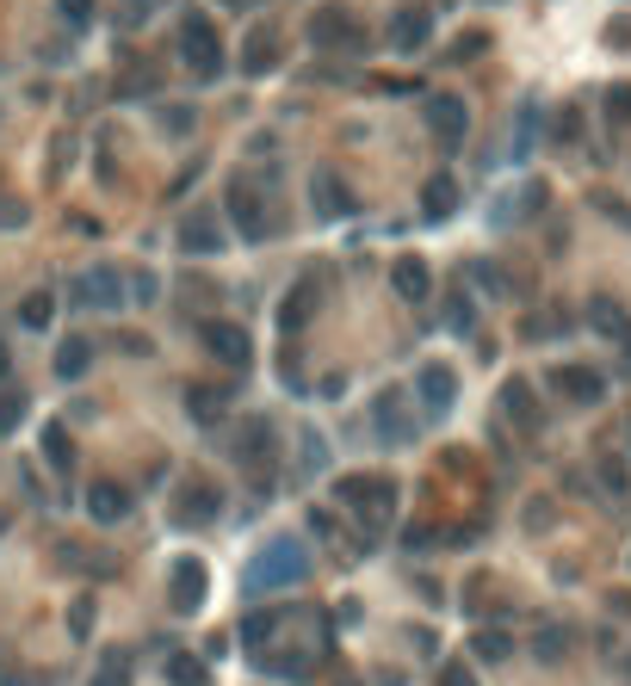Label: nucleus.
<instances>
[{"instance_id": "1", "label": "nucleus", "mask_w": 631, "mask_h": 686, "mask_svg": "<svg viewBox=\"0 0 631 686\" xmlns=\"http://www.w3.org/2000/svg\"><path fill=\"white\" fill-rule=\"evenodd\" d=\"M310 569V551L298 544V538H267L260 544V556L248 563V588L267 593V588H291V581H304Z\"/></svg>"}, {"instance_id": "2", "label": "nucleus", "mask_w": 631, "mask_h": 686, "mask_svg": "<svg viewBox=\"0 0 631 686\" xmlns=\"http://www.w3.org/2000/svg\"><path fill=\"white\" fill-rule=\"evenodd\" d=\"M180 62H186L192 81L223 75V38H217V25H210L205 13H186V20H180Z\"/></svg>"}, {"instance_id": "3", "label": "nucleus", "mask_w": 631, "mask_h": 686, "mask_svg": "<svg viewBox=\"0 0 631 686\" xmlns=\"http://www.w3.org/2000/svg\"><path fill=\"white\" fill-rule=\"evenodd\" d=\"M335 495H341V507H353L365 526H384L390 507H397V482L390 477H341L335 482Z\"/></svg>"}, {"instance_id": "4", "label": "nucleus", "mask_w": 631, "mask_h": 686, "mask_svg": "<svg viewBox=\"0 0 631 686\" xmlns=\"http://www.w3.org/2000/svg\"><path fill=\"white\" fill-rule=\"evenodd\" d=\"M230 217L242 223V235L248 242H260V235H272V210H267V192L254 186L248 173H235V186H230Z\"/></svg>"}, {"instance_id": "5", "label": "nucleus", "mask_w": 631, "mask_h": 686, "mask_svg": "<svg viewBox=\"0 0 631 686\" xmlns=\"http://www.w3.org/2000/svg\"><path fill=\"white\" fill-rule=\"evenodd\" d=\"M310 44L316 50H360V25L347 7H316L310 13Z\"/></svg>"}, {"instance_id": "6", "label": "nucleus", "mask_w": 631, "mask_h": 686, "mask_svg": "<svg viewBox=\"0 0 631 686\" xmlns=\"http://www.w3.org/2000/svg\"><path fill=\"white\" fill-rule=\"evenodd\" d=\"M427 124H434V136H440L446 149H459L464 131H471V112H464L459 94H434L427 99Z\"/></svg>"}, {"instance_id": "7", "label": "nucleus", "mask_w": 631, "mask_h": 686, "mask_svg": "<svg viewBox=\"0 0 631 686\" xmlns=\"http://www.w3.org/2000/svg\"><path fill=\"white\" fill-rule=\"evenodd\" d=\"M279 57H286V38L272 25H254L248 38H242V75H272Z\"/></svg>"}, {"instance_id": "8", "label": "nucleus", "mask_w": 631, "mask_h": 686, "mask_svg": "<svg viewBox=\"0 0 631 686\" xmlns=\"http://www.w3.org/2000/svg\"><path fill=\"white\" fill-rule=\"evenodd\" d=\"M551 390L563 402H582V408H588V402L607 396V378H600V371H588V365H557V371H551Z\"/></svg>"}, {"instance_id": "9", "label": "nucleus", "mask_w": 631, "mask_h": 686, "mask_svg": "<svg viewBox=\"0 0 631 686\" xmlns=\"http://www.w3.org/2000/svg\"><path fill=\"white\" fill-rule=\"evenodd\" d=\"M205 346H210V353H217L223 365H248V359H254L248 328H235V322H205Z\"/></svg>"}, {"instance_id": "10", "label": "nucleus", "mask_w": 631, "mask_h": 686, "mask_svg": "<svg viewBox=\"0 0 631 686\" xmlns=\"http://www.w3.org/2000/svg\"><path fill=\"white\" fill-rule=\"evenodd\" d=\"M427 32H434V13H427V7H402L397 20H390V50L415 57L421 44H427Z\"/></svg>"}, {"instance_id": "11", "label": "nucleus", "mask_w": 631, "mask_h": 686, "mask_svg": "<svg viewBox=\"0 0 631 686\" xmlns=\"http://www.w3.org/2000/svg\"><path fill=\"white\" fill-rule=\"evenodd\" d=\"M316 304H323V272H310V279H298V291H291L286 304H279V322H286V334H298V328L316 316Z\"/></svg>"}, {"instance_id": "12", "label": "nucleus", "mask_w": 631, "mask_h": 686, "mask_svg": "<svg viewBox=\"0 0 631 686\" xmlns=\"http://www.w3.org/2000/svg\"><path fill=\"white\" fill-rule=\"evenodd\" d=\"M415 390H421V402H427V415H446V408L459 402V378H452L446 365H421Z\"/></svg>"}, {"instance_id": "13", "label": "nucleus", "mask_w": 631, "mask_h": 686, "mask_svg": "<svg viewBox=\"0 0 631 686\" xmlns=\"http://www.w3.org/2000/svg\"><path fill=\"white\" fill-rule=\"evenodd\" d=\"M390 285H397L402 304H427V291H434V272H427V260L402 254L397 267H390Z\"/></svg>"}, {"instance_id": "14", "label": "nucleus", "mask_w": 631, "mask_h": 686, "mask_svg": "<svg viewBox=\"0 0 631 686\" xmlns=\"http://www.w3.org/2000/svg\"><path fill=\"white\" fill-rule=\"evenodd\" d=\"M87 514H94L99 526H118V519L131 514V489H124V482H94V489H87Z\"/></svg>"}, {"instance_id": "15", "label": "nucleus", "mask_w": 631, "mask_h": 686, "mask_svg": "<svg viewBox=\"0 0 631 686\" xmlns=\"http://www.w3.org/2000/svg\"><path fill=\"white\" fill-rule=\"evenodd\" d=\"M75 297H81L87 309H118V304H124V285H118V272H112V267H99V272H87V279L75 285Z\"/></svg>"}, {"instance_id": "16", "label": "nucleus", "mask_w": 631, "mask_h": 686, "mask_svg": "<svg viewBox=\"0 0 631 686\" xmlns=\"http://www.w3.org/2000/svg\"><path fill=\"white\" fill-rule=\"evenodd\" d=\"M180 248H186V254H217V248H223V229H217V217H210V210H192V217H186V229H180Z\"/></svg>"}, {"instance_id": "17", "label": "nucleus", "mask_w": 631, "mask_h": 686, "mask_svg": "<svg viewBox=\"0 0 631 686\" xmlns=\"http://www.w3.org/2000/svg\"><path fill=\"white\" fill-rule=\"evenodd\" d=\"M310 198H316V217H347V210H353V192H347L328 168L310 180Z\"/></svg>"}, {"instance_id": "18", "label": "nucleus", "mask_w": 631, "mask_h": 686, "mask_svg": "<svg viewBox=\"0 0 631 686\" xmlns=\"http://www.w3.org/2000/svg\"><path fill=\"white\" fill-rule=\"evenodd\" d=\"M217 507H223V489H217V482H186V489H180V519H210Z\"/></svg>"}, {"instance_id": "19", "label": "nucleus", "mask_w": 631, "mask_h": 686, "mask_svg": "<svg viewBox=\"0 0 631 686\" xmlns=\"http://www.w3.org/2000/svg\"><path fill=\"white\" fill-rule=\"evenodd\" d=\"M421 210H427V217H452V210H459V180H452V173H434V180L421 186Z\"/></svg>"}, {"instance_id": "20", "label": "nucleus", "mask_w": 631, "mask_h": 686, "mask_svg": "<svg viewBox=\"0 0 631 686\" xmlns=\"http://www.w3.org/2000/svg\"><path fill=\"white\" fill-rule=\"evenodd\" d=\"M168 593H173V612H192L198 600H205V569H198V563H180Z\"/></svg>"}, {"instance_id": "21", "label": "nucleus", "mask_w": 631, "mask_h": 686, "mask_svg": "<svg viewBox=\"0 0 631 686\" xmlns=\"http://www.w3.org/2000/svg\"><path fill=\"white\" fill-rule=\"evenodd\" d=\"M235 452L248 457L254 470H267V457H272V427H267V420H248V427H242V439H235Z\"/></svg>"}, {"instance_id": "22", "label": "nucleus", "mask_w": 631, "mask_h": 686, "mask_svg": "<svg viewBox=\"0 0 631 686\" xmlns=\"http://www.w3.org/2000/svg\"><path fill=\"white\" fill-rule=\"evenodd\" d=\"M223 402H230V396H223L217 383H192V390H186V408H192V420H205V427H210L217 415H223Z\"/></svg>"}, {"instance_id": "23", "label": "nucleus", "mask_w": 631, "mask_h": 686, "mask_svg": "<svg viewBox=\"0 0 631 686\" xmlns=\"http://www.w3.org/2000/svg\"><path fill=\"white\" fill-rule=\"evenodd\" d=\"M501 408H508V415L520 420V427H538V408H533V390H526V383H508V390H501Z\"/></svg>"}, {"instance_id": "24", "label": "nucleus", "mask_w": 631, "mask_h": 686, "mask_svg": "<svg viewBox=\"0 0 631 686\" xmlns=\"http://www.w3.org/2000/svg\"><path fill=\"white\" fill-rule=\"evenodd\" d=\"M87 365H94V346L87 341H62L57 346V378H81Z\"/></svg>"}, {"instance_id": "25", "label": "nucleus", "mask_w": 631, "mask_h": 686, "mask_svg": "<svg viewBox=\"0 0 631 686\" xmlns=\"http://www.w3.org/2000/svg\"><path fill=\"white\" fill-rule=\"evenodd\" d=\"M378 433H384V439H415V427L402 420V402H397V396H384V402H378Z\"/></svg>"}, {"instance_id": "26", "label": "nucleus", "mask_w": 631, "mask_h": 686, "mask_svg": "<svg viewBox=\"0 0 631 686\" xmlns=\"http://www.w3.org/2000/svg\"><path fill=\"white\" fill-rule=\"evenodd\" d=\"M50 316H57V297H50V291H32V297L20 304V322L25 328H50Z\"/></svg>"}, {"instance_id": "27", "label": "nucleus", "mask_w": 631, "mask_h": 686, "mask_svg": "<svg viewBox=\"0 0 631 686\" xmlns=\"http://www.w3.org/2000/svg\"><path fill=\"white\" fill-rule=\"evenodd\" d=\"M87 686H131V656H99V667H94Z\"/></svg>"}, {"instance_id": "28", "label": "nucleus", "mask_w": 631, "mask_h": 686, "mask_svg": "<svg viewBox=\"0 0 631 686\" xmlns=\"http://www.w3.org/2000/svg\"><path fill=\"white\" fill-rule=\"evenodd\" d=\"M272 630H279V618H272V612H248V618H242V649H260Z\"/></svg>"}, {"instance_id": "29", "label": "nucleus", "mask_w": 631, "mask_h": 686, "mask_svg": "<svg viewBox=\"0 0 631 686\" xmlns=\"http://www.w3.org/2000/svg\"><path fill=\"white\" fill-rule=\"evenodd\" d=\"M533 649H538V662H557V656L570 649V630H563V625H545V630L533 637Z\"/></svg>"}, {"instance_id": "30", "label": "nucleus", "mask_w": 631, "mask_h": 686, "mask_svg": "<svg viewBox=\"0 0 631 686\" xmlns=\"http://www.w3.org/2000/svg\"><path fill=\"white\" fill-rule=\"evenodd\" d=\"M44 452H50V464H57V470H69V464H75V445H69V433H62V427H44Z\"/></svg>"}, {"instance_id": "31", "label": "nucleus", "mask_w": 631, "mask_h": 686, "mask_svg": "<svg viewBox=\"0 0 631 686\" xmlns=\"http://www.w3.org/2000/svg\"><path fill=\"white\" fill-rule=\"evenodd\" d=\"M588 316H594V328H600V334H626V316H619V304H607V297H594Z\"/></svg>"}, {"instance_id": "32", "label": "nucleus", "mask_w": 631, "mask_h": 686, "mask_svg": "<svg viewBox=\"0 0 631 686\" xmlns=\"http://www.w3.org/2000/svg\"><path fill=\"white\" fill-rule=\"evenodd\" d=\"M600 489H607V495H626V489H631L626 457H600Z\"/></svg>"}, {"instance_id": "33", "label": "nucleus", "mask_w": 631, "mask_h": 686, "mask_svg": "<svg viewBox=\"0 0 631 686\" xmlns=\"http://www.w3.org/2000/svg\"><path fill=\"white\" fill-rule=\"evenodd\" d=\"M446 328H452V334H471V297H464V291L446 297Z\"/></svg>"}, {"instance_id": "34", "label": "nucleus", "mask_w": 631, "mask_h": 686, "mask_svg": "<svg viewBox=\"0 0 631 686\" xmlns=\"http://www.w3.org/2000/svg\"><path fill=\"white\" fill-rule=\"evenodd\" d=\"M508 649H514V637H508V630H477V656H483V662H501Z\"/></svg>"}, {"instance_id": "35", "label": "nucleus", "mask_w": 631, "mask_h": 686, "mask_svg": "<svg viewBox=\"0 0 631 686\" xmlns=\"http://www.w3.org/2000/svg\"><path fill=\"white\" fill-rule=\"evenodd\" d=\"M25 420V396L20 390H0V433H7V427H20Z\"/></svg>"}, {"instance_id": "36", "label": "nucleus", "mask_w": 631, "mask_h": 686, "mask_svg": "<svg viewBox=\"0 0 631 686\" xmlns=\"http://www.w3.org/2000/svg\"><path fill=\"white\" fill-rule=\"evenodd\" d=\"M483 50H489V32H471V38H459L446 57H452V62H471V57H483Z\"/></svg>"}, {"instance_id": "37", "label": "nucleus", "mask_w": 631, "mask_h": 686, "mask_svg": "<svg viewBox=\"0 0 631 686\" xmlns=\"http://www.w3.org/2000/svg\"><path fill=\"white\" fill-rule=\"evenodd\" d=\"M161 131H168V136H186L192 131V112H186V106H161Z\"/></svg>"}, {"instance_id": "38", "label": "nucleus", "mask_w": 631, "mask_h": 686, "mask_svg": "<svg viewBox=\"0 0 631 686\" xmlns=\"http://www.w3.org/2000/svg\"><path fill=\"white\" fill-rule=\"evenodd\" d=\"M57 13L69 25H94V0H57Z\"/></svg>"}, {"instance_id": "39", "label": "nucleus", "mask_w": 631, "mask_h": 686, "mask_svg": "<svg viewBox=\"0 0 631 686\" xmlns=\"http://www.w3.org/2000/svg\"><path fill=\"white\" fill-rule=\"evenodd\" d=\"M20 223H25V205L13 192H0V229H20Z\"/></svg>"}, {"instance_id": "40", "label": "nucleus", "mask_w": 631, "mask_h": 686, "mask_svg": "<svg viewBox=\"0 0 631 686\" xmlns=\"http://www.w3.org/2000/svg\"><path fill=\"white\" fill-rule=\"evenodd\" d=\"M440 686H477V674H471L464 662H446L440 667Z\"/></svg>"}, {"instance_id": "41", "label": "nucleus", "mask_w": 631, "mask_h": 686, "mask_svg": "<svg viewBox=\"0 0 631 686\" xmlns=\"http://www.w3.org/2000/svg\"><path fill=\"white\" fill-rule=\"evenodd\" d=\"M607 118H619V124L631 118V87H612L607 94Z\"/></svg>"}, {"instance_id": "42", "label": "nucleus", "mask_w": 631, "mask_h": 686, "mask_svg": "<svg viewBox=\"0 0 631 686\" xmlns=\"http://www.w3.org/2000/svg\"><path fill=\"white\" fill-rule=\"evenodd\" d=\"M180 686H198V662H186V656H173V667H168Z\"/></svg>"}, {"instance_id": "43", "label": "nucleus", "mask_w": 631, "mask_h": 686, "mask_svg": "<svg viewBox=\"0 0 631 686\" xmlns=\"http://www.w3.org/2000/svg\"><path fill=\"white\" fill-rule=\"evenodd\" d=\"M149 7H155V0H124V13H118V20L136 25V20H149Z\"/></svg>"}, {"instance_id": "44", "label": "nucleus", "mask_w": 631, "mask_h": 686, "mask_svg": "<svg viewBox=\"0 0 631 686\" xmlns=\"http://www.w3.org/2000/svg\"><path fill=\"white\" fill-rule=\"evenodd\" d=\"M7 365H13V359H7V346H0V378H7Z\"/></svg>"}, {"instance_id": "45", "label": "nucleus", "mask_w": 631, "mask_h": 686, "mask_svg": "<svg viewBox=\"0 0 631 686\" xmlns=\"http://www.w3.org/2000/svg\"><path fill=\"white\" fill-rule=\"evenodd\" d=\"M223 7H254V0H223Z\"/></svg>"}]
</instances>
